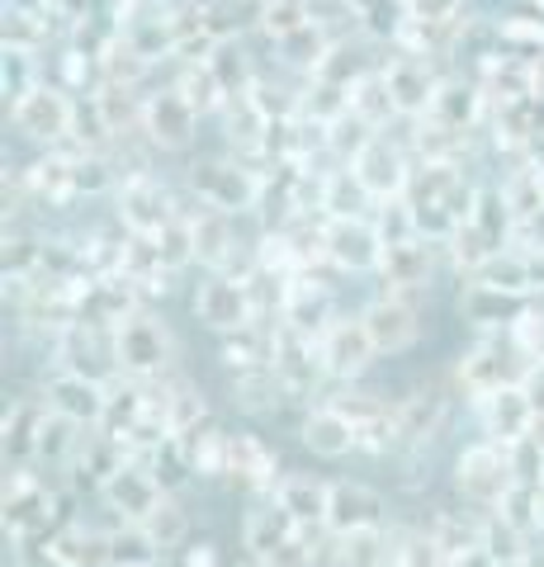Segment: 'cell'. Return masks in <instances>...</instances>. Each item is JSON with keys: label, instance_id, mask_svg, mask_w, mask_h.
<instances>
[{"label": "cell", "instance_id": "6da1fadb", "mask_svg": "<svg viewBox=\"0 0 544 567\" xmlns=\"http://www.w3.org/2000/svg\"><path fill=\"white\" fill-rule=\"evenodd\" d=\"M114 341H119V364H124V374H133V379L162 374L166 360H171V336L147 312L124 317V322L114 327Z\"/></svg>", "mask_w": 544, "mask_h": 567}, {"label": "cell", "instance_id": "7a4b0ae2", "mask_svg": "<svg viewBox=\"0 0 544 567\" xmlns=\"http://www.w3.org/2000/svg\"><path fill=\"white\" fill-rule=\"evenodd\" d=\"M454 483H460V492L473 496V502L497 506L502 496L516 487L512 454H502L497 445H473L460 454V464H454Z\"/></svg>", "mask_w": 544, "mask_h": 567}, {"label": "cell", "instance_id": "3957f363", "mask_svg": "<svg viewBox=\"0 0 544 567\" xmlns=\"http://www.w3.org/2000/svg\"><path fill=\"white\" fill-rule=\"evenodd\" d=\"M62 364L66 374H81V379H95V383H110L119 369V341H114V327L91 322V327H72L62 341Z\"/></svg>", "mask_w": 544, "mask_h": 567}, {"label": "cell", "instance_id": "277c9868", "mask_svg": "<svg viewBox=\"0 0 544 567\" xmlns=\"http://www.w3.org/2000/svg\"><path fill=\"white\" fill-rule=\"evenodd\" d=\"M318 350H322V369H327V374H337V379L365 374L370 360L379 354L370 327H365V317H360V322H350V317H341V322H327Z\"/></svg>", "mask_w": 544, "mask_h": 567}, {"label": "cell", "instance_id": "5b68a950", "mask_svg": "<svg viewBox=\"0 0 544 567\" xmlns=\"http://www.w3.org/2000/svg\"><path fill=\"white\" fill-rule=\"evenodd\" d=\"M100 492H104V502H110V511H119L129 525H147L156 516V506L166 502L162 483H156L147 468H137V464H124Z\"/></svg>", "mask_w": 544, "mask_h": 567}, {"label": "cell", "instance_id": "8992f818", "mask_svg": "<svg viewBox=\"0 0 544 567\" xmlns=\"http://www.w3.org/2000/svg\"><path fill=\"white\" fill-rule=\"evenodd\" d=\"M535 416H540L535 412V398L525 393L521 383H506V388H497V393L483 398V425H487V435L502 440L506 450L535 431Z\"/></svg>", "mask_w": 544, "mask_h": 567}, {"label": "cell", "instance_id": "52a82bcc", "mask_svg": "<svg viewBox=\"0 0 544 567\" xmlns=\"http://www.w3.org/2000/svg\"><path fill=\"white\" fill-rule=\"evenodd\" d=\"M195 312H199V322L204 327H214V331H242V327H252V293H247V284H237V279H208L199 298H195Z\"/></svg>", "mask_w": 544, "mask_h": 567}, {"label": "cell", "instance_id": "ba28073f", "mask_svg": "<svg viewBox=\"0 0 544 567\" xmlns=\"http://www.w3.org/2000/svg\"><path fill=\"white\" fill-rule=\"evenodd\" d=\"M48 406L62 416H72L81 425H100L104 412H110V393H104V383L95 379H81V374H62L48 383Z\"/></svg>", "mask_w": 544, "mask_h": 567}, {"label": "cell", "instance_id": "9c48e42d", "mask_svg": "<svg viewBox=\"0 0 544 567\" xmlns=\"http://www.w3.org/2000/svg\"><path fill=\"white\" fill-rule=\"evenodd\" d=\"M327 256L346 265V270H374L383 260V237L379 227L360 223V218H341L327 227Z\"/></svg>", "mask_w": 544, "mask_h": 567}, {"label": "cell", "instance_id": "30bf717a", "mask_svg": "<svg viewBox=\"0 0 544 567\" xmlns=\"http://www.w3.org/2000/svg\"><path fill=\"white\" fill-rule=\"evenodd\" d=\"M383 520V496L370 492L365 483H331L327 496V529L346 535V529H370Z\"/></svg>", "mask_w": 544, "mask_h": 567}, {"label": "cell", "instance_id": "8fae6325", "mask_svg": "<svg viewBox=\"0 0 544 567\" xmlns=\"http://www.w3.org/2000/svg\"><path fill=\"white\" fill-rule=\"evenodd\" d=\"M365 327H370L379 354H398L408 350L417 336H421V322H417V308L402 303V298H383V303H374L370 312H365Z\"/></svg>", "mask_w": 544, "mask_h": 567}, {"label": "cell", "instance_id": "7c38bea8", "mask_svg": "<svg viewBox=\"0 0 544 567\" xmlns=\"http://www.w3.org/2000/svg\"><path fill=\"white\" fill-rule=\"evenodd\" d=\"M270 369L279 374V383H285V388H308L312 379H318V369H322V350H312L308 336L289 327V331L275 336Z\"/></svg>", "mask_w": 544, "mask_h": 567}, {"label": "cell", "instance_id": "4fadbf2b", "mask_svg": "<svg viewBox=\"0 0 544 567\" xmlns=\"http://www.w3.org/2000/svg\"><path fill=\"white\" fill-rule=\"evenodd\" d=\"M304 445L318 454V458H341L360 445L356 425H350L346 412H337V406H318L308 421H304Z\"/></svg>", "mask_w": 544, "mask_h": 567}, {"label": "cell", "instance_id": "5bb4252c", "mask_svg": "<svg viewBox=\"0 0 544 567\" xmlns=\"http://www.w3.org/2000/svg\"><path fill=\"white\" fill-rule=\"evenodd\" d=\"M356 185L365 194H379V199H389V194L402 189V162L389 142H365L360 156H356Z\"/></svg>", "mask_w": 544, "mask_h": 567}, {"label": "cell", "instance_id": "9a60e30c", "mask_svg": "<svg viewBox=\"0 0 544 567\" xmlns=\"http://www.w3.org/2000/svg\"><path fill=\"white\" fill-rule=\"evenodd\" d=\"M327 496H331V487L327 483H312V477H279V487H275V502L289 511V516L298 520V525H327Z\"/></svg>", "mask_w": 544, "mask_h": 567}, {"label": "cell", "instance_id": "2e32d148", "mask_svg": "<svg viewBox=\"0 0 544 567\" xmlns=\"http://www.w3.org/2000/svg\"><path fill=\"white\" fill-rule=\"evenodd\" d=\"M227 431H218L214 421H199L195 431H185L181 435V454H185V464L195 468V473H204V477H214V473H227Z\"/></svg>", "mask_w": 544, "mask_h": 567}, {"label": "cell", "instance_id": "e0dca14e", "mask_svg": "<svg viewBox=\"0 0 544 567\" xmlns=\"http://www.w3.org/2000/svg\"><path fill=\"white\" fill-rule=\"evenodd\" d=\"M379 270L389 275V284H398V289H417V284H427V275H431V251L417 237L398 241V246H383Z\"/></svg>", "mask_w": 544, "mask_h": 567}, {"label": "cell", "instance_id": "ac0fdd59", "mask_svg": "<svg viewBox=\"0 0 544 567\" xmlns=\"http://www.w3.org/2000/svg\"><path fill=\"white\" fill-rule=\"evenodd\" d=\"M20 128L29 133V137H62L66 133V104L58 100V95H48V91H33V95H24L20 100Z\"/></svg>", "mask_w": 544, "mask_h": 567}, {"label": "cell", "instance_id": "d6986e66", "mask_svg": "<svg viewBox=\"0 0 544 567\" xmlns=\"http://www.w3.org/2000/svg\"><path fill=\"white\" fill-rule=\"evenodd\" d=\"M48 412L52 406H33V402L10 406V416H6V450H10V458H33L39 454V435H43Z\"/></svg>", "mask_w": 544, "mask_h": 567}, {"label": "cell", "instance_id": "ffe728a7", "mask_svg": "<svg viewBox=\"0 0 544 567\" xmlns=\"http://www.w3.org/2000/svg\"><path fill=\"white\" fill-rule=\"evenodd\" d=\"M227 473L247 477V483H275V454L256 435H233L227 440Z\"/></svg>", "mask_w": 544, "mask_h": 567}, {"label": "cell", "instance_id": "44dd1931", "mask_svg": "<svg viewBox=\"0 0 544 567\" xmlns=\"http://www.w3.org/2000/svg\"><path fill=\"white\" fill-rule=\"evenodd\" d=\"M124 218L133 223V233L156 237V233H162V227L171 223V218H166V199H162V189L147 185V181L129 185V194H124Z\"/></svg>", "mask_w": 544, "mask_h": 567}, {"label": "cell", "instance_id": "7402d4cb", "mask_svg": "<svg viewBox=\"0 0 544 567\" xmlns=\"http://www.w3.org/2000/svg\"><path fill=\"white\" fill-rule=\"evenodd\" d=\"M62 567H114L110 558V535H91V529H72L52 544Z\"/></svg>", "mask_w": 544, "mask_h": 567}, {"label": "cell", "instance_id": "603a6c76", "mask_svg": "<svg viewBox=\"0 0 544 567\" xmlns=\"http://www.w3.org/2000/svg\"><path fill=\"white\" fill-rule=\"evenodd\" d=\"M275 354V336L256 331V327H242V331H227V346H223V360L247 374V369H270L266 360Z\"/></svg>", "mask_w": 544, "mask_h": 567}, {"label": "cell", "instance_id": "cb8c5ba5", "mask_svg": "<svg viewBox=\"0 0 544 567\" xmlns=\"http://www.w3.org/2000/svg\"><path fill=\"white\" fill-rule=\"evenodd\" d=\"M81 421L62 416V412H48L43 421V435H39V454L33 458H48V464H72L76 450H81Z\"/></svg>", "mask_w": 544, "mask_h": 567}, {"label": "cell", "instance_id": "d4e9b609", "mask_svg": "<svg viewBox=\"0 0 544 567\" xmlns=\"http://www.w3.org/2000/svg\"><path fill=\"white\" fill-rule=\"evenodd\" d=\"M199 189H204L218 208H247L252 194H256L247 175L233 171V166H208V171L199 175Z\"/></svg>", "mask_w": 544, "mask_h": 567}, {"label": "cell", "instance_id": "484cf974", "mask_svg": "<svg viewBox=\"0 0 544 567\" xmlns=\"http://www.w3.org/2000/svg\"><path fill=\"white\" fill-rule=\"evenodd\" d=\"M460 379H464L479 398H487V393H497V388H506V360H502V350L479 346V350H473L469 360L460 364Z\"/></svg>", "mask_w": 544, "mask_h": 567}, {"label": "cell", "instance_id": "4316f807", "mask_svg": "<svg viewBox=\"0 0 544 567\" xmlns=\"http://www.w3.org/2000/svg\"><path fill=\"white\" fill-rule=\"evenodd\" d=\"M147 123H152V133H156V142H166V147H181V142L189 137V104L185 100H175V95H162L152 104V114H147Z\"/></svg>", "mask_w": 544, "mask_h": 567}, {"label": "cell", "instance_id": "83f0119b", "mask_svg": "<svg viewBox=\"0 0 544 567\" xmlns=\"http://www.w3.org/2000/svg\"><path fill=\"white\" fill-rule=\"evenodd\" d=\"M497 506H502V520L512 525V529H521V535H531V529L544 520V502H540V487L535 483H516Z\"/></svg>", "mask_w": 544, "mask_h": 567}, {"label": "cell", "instance_id": "f1b7e54d", "mask_svg": "<svg viewBox=\"0 0 544 567\" xmlns=\"http://www.w3.org/2000/svg\"><path fill=\"white\" fill-rule=\"evenodd\" d=\"M337 563L341 567H379L383 563V535H379V525H370V529H346V535H337Z\"/></svg>", "mask_w": 544, "mask_h": 567}, {"label": "cell", "instance_id": "f546056e", "mask_svg": "<svg viewBox=\"0 0 544 567\" xmlns=\"http://www.w3.org/2000/svg\"><path fill=\"white\" fill-rule=\"evenodd\" d=\"M195 256L204 265H223L227 256H233V233H227L223 213H208V218L195 223Z\"/></svg>", "mask_w": 544, "mask_h": 567}, {"label": "cell", "instance_id": "4dcf8cb0", "mask_svg": "<svg viewBox=\"0 0 544 567\" xmlns=\"http://www.w3.org/2000/svg\"><path fill=\"white\" fill-rule=\"evenodd\" d=\"M479 284H487V289H502V293H521V289H531V265L512 260V256H487L479 265Z\"/></svg>", "mask_w": 544, "mask_h": 567}, {"label": "cell", "instance_id": "1f68e13d", "mask_svg": "<svg viewBox=\"0 0 544 567\" xmlns=\"http://www.w3.org/2000/svg\"><path fill=\"white\" fill-rule=\"evenodd\" d=\"M199 421H204V402H199L195 388H189V383L166 388V431L185 435V431H195Z\"/></svg>", "mask_w": 544, "mask_h": 567}, {"label": "cell", "instance_id": "d6a6232c", "mask_svg": "<svg viewBox=\"0 0 544 567\" xmlns=\"http://www.w3.org/2000/svg\"><path fill=\"white\" fill-rule=\"evenodd\" d=\"M431 535H435V544H441L450 558H460V554H469V548H483V539H487V525H473V520L441 516V520H435Z\"/></svg>", "mask_w": 544, "mask_h": 567}, {"label": "cell", "instance_id": "836d02e7", "mask_svg": "<svg viewBox=\"0 0 544 567\" xmlns=\"http://www.w3.org/2000/svg\"><path fill=\"white\" fill-rule=\"evenodd\" d=\"M435 421H441V398L435 393H417L402 402V412H398V425L408 440H427L435 431Z\"/></svg>", "mask_w": 544, "mask_h": 567}, {"label": "cell", "instance_id": "e575fe53", "mask_svg": "<svg viewBox=\"0 0 544 567\" xmlns=\"http://www.w3.org/2000/svg\"><path fill=\"white\" fill-rule=\"evenodd\" d=\"M110 558H114V567H147V563H156V544L143 525H133L124 535H110Z\"/></svg>", "mask_w": 544, "mask_h": 567}, {"label": "cell", "instance_id": "d590c367", "mask_svg": "<svg viewBox=\"0 0 544 567\" xmlns=\"http://www.w3.org/2000/svg\"><path fill=\"white\" fill-rule=\"evenodd\" d=\"M383 85H389V95H393L398 110H421V104L431 100V81L421 76L417 66H398V71H393V76L383 81Z\"/></svg>", "mask_w": 544, "mask_h": 567}, {"label": "cell", "instance_id": "8d00e7d4", "mask_svg": "<svg viewBox=\"0 0 544 567\" xmlns=\"http://www.w3.org/2000/svg\"><path fill=\"white\" fill-rule=\"evenodd\" d=\"M398 567H450V554L435 544V535H408L398 548Z\"/></svg>", "mask_w": 544, "mask_h": 567}, {"label": "cell", "instance_id": "74e56055", "mask_svg": "<svg viewBox=\"0 0 544 567\" xmlns=\"http://www.w3.org/2000/svg\"><path fill=\"white\" fill-rule=\"evenodd\" d=\"M143 529L152 535L156 548H175V544L185 539V516H181V511H175L171 502H162V506H156V516H152Z\"/></svg>", "mask_w": 544, "mask_h": 567}, {"label": "cell", "instance_id": "f35d334b", "mask_svg": "<svg viewBox=\"0 0 544 567\" xmlns=\"http://www.w3.org/2000/svg\"><path fill=\"white\" fill-rule=\"evenodd\" d=\"M512 468H516V483H544V450L535 445V435L512 445Z\"/></svg>", "mask_w": 544, "mask_h": 567}, {"label": "cell", "instance_id": "ab89813d", "mask_svg": "<svg viewBox=\"0 0 544 567\" xmlns=\"http://www.w3.org/2000/svg\"><path fill=\"white\" fill-rule=\"evenodd\" d=\"M516 346L531 354V360H544V317H521L516 322Z\"/></svg>", "mask_w": 544, "mask_h": 567}, {"label": "cell", "instance_id": "60d3db41", "mask_svg": "<svg viewBox=\"0 0 544 567\" xmlns=\"http://www.w3.org/2000/svg\"><path fill=\"white\" fill-rule=\"evenodd\" d=\"M450 567H502L487 548H469V554H460V558H450Z\"/></svg>", "mask_w": 544, "mask_h": 567}, {"label": "cell", "instance_id": "b9f144b4", "mask_svg": "<svg viewBox=\"0 0 544 567\" xmlns=\"http://www.w3.org/2000/svg\"><path fill=\"white\" fill-rule=\"evenodd\" d=\"M525 393L535 398V412H544V360H540V369L531 374V383H525Z\"/></svg>", "mask_w": 544, "mask_h": 567}, {"label": "cell", "instance_id": "7bdbcfd3", "mask_svg": "<svg viewBox=\"0 0 544 567\" xmlns=\"http://www.w3.org/2000/svg\"><path fill=\"white\" fill-rule=\"evenodd\" d=\"M185 567H214V548H208V544L189 548V554H185Z\"/></svg>", "mask_w": 544, "mask_h": 567}, {"label": "cell", "instance_id": "ee69618b", "mask_svg": "<svg viewBox=\"0 0 544 567\" xmlns=\"http://www.w3.org/2000/svg\"><path fill=\"white\" fill-rule=\"evenodd\" d=\"M147 567H166V563H147Z\"/></svg>", "mask_w": 544, "mask_h": 567}]
</instances>
